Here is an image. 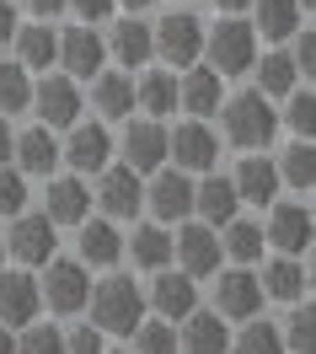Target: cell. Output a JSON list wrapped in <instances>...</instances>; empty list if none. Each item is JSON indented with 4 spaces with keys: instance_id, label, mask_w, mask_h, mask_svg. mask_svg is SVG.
Here are the masks:
<instances>
[{
    "instance_id": "1",
    "label": "cell",
    "mask_w": 316,
    "mask_h": 354,
    "mask_svg": "<svg viewBox=\"0 0 316 354\" xmlns=\"http://www.w3.org/2000/svg\"><path fill=\"white\" fill-rule=\"evenodd\" d=\"M220 124H226V140L236 151H263L273 134H279V113H273V97H263V91L252 86L241 97L220 102Z\"/></svg>"
},
{
    "instance_id": "2",
    "label": "cell",
    "mask_w": 316,
    "mask_h": 354,
    "mask_svg": "<svg viewBox=\"0 0 316 354\" xmlns=\"http://www.w3.org/2000/svg\"><path fill=\"white\" fill-rule=\"evenodd\" d=\"M86 306H91V322L102 333H129L139 317H145V290H139L129 274H108L102 285H91Z\"/></svg>"
},
{
    "instance_id": "3",
    "label": "cell",
    "mask_w": 316,
    "mask_h": 354,
    "mask_svg": "<svg viewBox=\"0 0 316 354\" xmlns=\"http://www.w3.org/2000/svg\"><path fill=\"white\" fill-rule=\"evenodd\" d=\"M204 54H209V70H220V75H247L257 65V32L230 11L215 27H204Z\"/></svg>"
},
{
    "instance_id": "4",
    "label": "cell",
    "mask_w": 316,
    "mask_h": 354,
    "mask_svg": "<svg viewBox=\"0 0 316 354\" xmlns=\"http://www.w3.org/2000/svg\"><path fill=\"white\" fill-rule=\"evenodd\" d=\"M150 54L172 70H188L193 59H204V22L193 11H166L150 27Z\"/></svg>"
},
{
    "instance_id": "5",
    "label": "cell",
    "mask_w": 316,
    "mask_h": 354,
    "mask_svg": "<svg viewBox=\"0 0 316 354\" xmlns=\"http://www.w3.org/2000/svg\"><path fill=\"white\" fill-rule=\"evenodd\" d=\"M38 295H43V306H48V311H59V317L86 311L91 268L81 263V258H48V263H43V279H38Z\"/></svg>"
},
{
    "instance_id": "6",
    "label": "cell",
    "mask_w": 316,
    "mask_h": 354,
    "mask_svg": "<svg viewBox=\"0 0 316 354\" xmlns=\"http://www.w3.org/2000/svg\"><path fill=\"white\" fill-rule=\"evenodd\" d=\"M6 252L22 268H43L54 252H59V236H54V221L43 209H22L11 215V231H6Z\"/></svg>"
},
{
    "instance_id": "7",
    "label": "cell",
    "mask_w": 316,
    "mask_h": 354,
    "mask_svg": "<svg viewBox=\"0 0 316 354\" xmlns=\"http://www.w3.org/2000/svg\"><path fill=\"white\" fill-rule=\"evenodd\" d=\"M166 161L177 172H209L220 161V134L209 129L204 118H188L177 129H166Z\"/></svg>"
},
{
    "instance_id": "8",
    "label": "cell",
    "mask_w": 316,
    "mask_h": 354,
    "mask_svg": "<svg viewBox=\"0 0 316 354\" xmlns=\"http://www.w3.org/2000/svg\"><path fill=\"white\" fill-rule=\"evenodd\" d=\"M145 209L156 215L161 225H177L193 215V172H177L172 161L150 172V188H145Z\"/></svg>"
},
{
    "instance_id": "9",
    "label": "cell",
    "mask_w": 316,
    "mask_h": 354,
    "mask_svg": "<svg viewBox=\"0 0 316 354\" xmlns=\"http://www.w3.org/2000/svg\"><path fill=\"white\" fill-rule=\"evenodd\" d=\"M91 204H102V215L108 221H135L139 209H145V183H139L135 167H102L97 172V194H91Z\"/></svg>"
},
{
    "instance_id": "10",
    "label": "cell",
    "mask_w": 316,
    "mask_h": 354,
    "mask_svg": "<svg viewBox=\"0 0 316 354\" xmlns=\"http://www.w3.org/2000/svg\"><path fill=\"white\" fill-rule=\"evenodd\" d=\"M32 108H38V124L43 129H70L81 108H86V97H81V81L75 75H43L38 86H32Z\"/></svg>"
},
{
    "instance_id": "11",
    "label": "cell",
    "mask_w": 316,
    "mask_h": 354,
    "mask_svg": "<svg viewBox=\"0 0 316 354\" xmlns=\"http://www.w3.org/2000/svg\"><path fill=\"white\" fill-rule=\"evenodd\" d=\"M59 161H70V172L75 177H97L108 161H113V134L108 124H70V140L59 145Z\"/></svg>"
},
{
    "instance_id": "12",
    "label": "cell",
    "mask_w": 316,
    "mask_h": 354,
    "mask_svg": "<svg viewBox=\"0 0 316 354\" xmlns=\"http://www.w3.org/2000/svg\"><path fill=\"white\" fill-rule=\"evenodd\" d=\"M220 274V285H215V311L226 317V322H247L263 311V285H257V274L247 263L236 268H215Z\"/></svg>"
},
{
    "instance_id": "13",
    "label": "cell",
    "mask_w": 316,
    "mask_h": 354,
    "mask_svg": "<svg viewBox=\"0 0 316 354\" xmlns=\"http://www.w3.org/2000/svg\"><path fill=\"white\" fill-rule=\"evenodd\" d=\"M172 258H177L182 274H193V279H209L215 268H220V231L215 225H188L177 221V236H172Z\"/></svg>"
},
{
    "instance_id": "14",
    "label": "cell",
    "mask_w": 316,
    "mask_h": 354,
    "mask_svg": "<svg viewBox=\"0 0 316 354\" xmlns=\"http://www.w3.org/2000/svg\"><path fill=\"white\" fill-rule=\"evenodd\" d=\"M54 65H65V75H75V81H91L97 70L108 65V44H102V32L91 22L81 27H65L59 32V59Z\"/></svg>"
},
{
    "instance_id": "15",
    "label": "cell",
    "mask_w": 316,
    "mask_h": 354,
    "mask_svg": "<svg viewBox=\"0 0 316 354\" xmlns=\"http://www.w3.org/2000/svg\"><path fill=\"white\" fill-rule=\"evenodd\" d=\"M263 242H273L279 252H311V204H295V199H273L268 204V231Z\"/></svg>"
},
{
    "instance_id": "16",
    "label": "cell",
    "mask_w": 316,
    "mask_h": 354,
    "mask_svg": "<svg viewBox=\"0 0 316 354\" xmlns=\"http://www.w3.org/2000/svg\"><path fill=\"white\" fill-rule=\"evenodd\" d=\"M124 167H135L139 177L166 167V124H161V118H135V113H129V129H124Z\"/></svg>"
},
{
    "instance_id": "17",
    "label": "cell",
    "mask_w": 316,
    "mask_h": 354,
    "mask_svg": "<svg viewBox=\"0 0 316 354\" xmlns=\"http://www.w3.org/2000/svg\"><path fill=\"white\" fill-rule=\"evenodd\" d=\"M38 311H43V295H38V279L27 274V268H11V274H0V322L17 333L27 322H38Z\"/></svg>"
},
{
    "instance_id": "18",
    "label": "cell",
    "mask_w": 316,
    "mask_h": 354,
    "mask_svg": "<svg viewBox=\"0 0 316 354\" xmlns=\"http://www.w3.org/2000/svg\"><path fill=\"white\" fill-rule=\"evenodd\" d=\"M220 102H226V75L193 59L188 75L177 81V108L193 113V118H209V113H220Z\"/></svg>"
},
{
    "instance_id": "19",
    "label": "cell",
    "mask_w": 316,
    "mask_h": 354,
    "mask_svg": "<svg viewBox=\"0 0 316 354\" xmlns=\"http://www.w3.org/2000/svg\"><path fill=\"white\" fill-rule=\"evenodd\" d=\"M150 306H156V317H166V322H182L188 311L199 306V279L193 274H182V268H156V285H150Z\"/></svg>"
},
{
    "instance_id": "20",
    "label": "cell",
    "mask_w": 316,
    "mask_h": 354,
    "mask_svg": "<svg viewBox=\"0 0 316 354\" xmlns=\"http://www.w3.org/2000/svg\"><path fill=\"white\" fill-rule=\"evenodd\" d=\"M236 209H241L236 183H230V177H220L215 167H209V172H199V183H193V215H199L204 225H215V231H220Z\"/></svg>"
},
{
    "instance_id": "21",
    "label": "cell",
    "mask_w": 316,
    "mask_h": 354,
    "mask_svg": "<svg viewBox=\"0 0 316 354\" xmlns=\"http://www.w3.org/2000/svg\"><path fill=\"white\" fill-rule=\"evenodd\" d=\"M75 258L86 268H113L118 258H124V236H118V225L102 215V221H81L75 225Z\"/></svg>"
},
{
    "instance_id": "22",
    "label": "cell",
    "mask_w": 316,
    "mask_h": 354,
    "mask_svg": "<svg viewBox=\"0 0 316 354\" xmlns=\"http://www.w3.org/2000/svg\"><path fill=\"white\" fill-rule=\"evenodd\" d=\"M11 156H17V172L22 177H54V167H59V140H54V129L32 124V129L11 134Z\"/></svg>"
},
{
    "instance_id": "23",
    "label": "cell",
    "mask_w": 316,
    "mask_h": 354,
    "mask_svg": "<svg viewBox=\"0 0 316 354\" xmlns=\"http://www.w3.org/2000/svg\"><path fill=\"white\" fill-rule=\"evenodd\" d=\"M43 215L54 225H81L91 215V188L86 177H48V194H43Z\"/></svg>"
},
{
    "instance_id": "24",
    "label": "cell",
    "mask_w": 316,
    "mask_h": 354,
    "mask_svg": "<svg viewBox=\"0 0 316 354\" xmlns=\"http://www.w3.org/2000/svg\"><path fill=\"white\" fill-rule=\"evenodd\" d=\"M230 333H226V317L220 311H188L177 328V354H226Z\"/></svg>"
},
{
    "instance_id": "25",
    "label": "cell",
    "mask_w": 316,
    "mask_h": 354,
    "mask_svg": "<svg viewBox=\"0 0 316 354\" xmlns=\"http://www.w3.org/2000/svg\"><path fill=\"white\" fill-rule=\"evenodd\" d=\"M257 285H263V301H300L306 290H311V274H306V263L295 258V252H279L263 274H257Z\"/></svg>"
},
{
    "instance_id": "26",
    "label": "cell",
    "mask_w": 316,
    "mask_h": 354,
    "mask_svg": "<svg viewBox=\"0 0 316 354\" xmlns=\"http://www.w3.org/2000/svg\"><path fill=\"white\" fill-rule=\"evenodd\" d=\"M91 108L102 113L108 124L129 118V113H135V75H124V70H97V75H91Z\"/></svg>"
},
{
    "instance_id": "27",
    "label": "cell",
    "mask_w": 316,
    "mask_h": 354,
    "mask_svg": "<svg viewBox=\"0 0 316 354\" xmlns=\"http://www.w3.org/2000/svg\"><path fill=\"white\" fill-rule=\"evenodd\" d=\"M230 183H236V199H241V204H257V209L279 199V167H273L268 156H247V161L236 167Z\"/></svg>"
},
{
    "instance_id": "28",
    "label": "cell",
    "mask_w": 316,
    "mask_h": 354,
    "mask_svg": "<svg viewBox=\"0 0 316 354\" xmlns=\"http://www.w3.org/2000/svg\"><path fill=\"white\" fill-rule=\"evenodd\" d=\"M124 258H135V268L156 274V268L172 263V231L166 225H135V236H124Z\"/></svg>"
},
{
    "instance_id": "29",
    "label": "cell",
    "mask_w": 316,
    "mask_h": 354,
    "mask_svg": "<svg viewBox=\"0 0 316 354\" xmlns=\"http://www.w3.org/2000/svg\"><path fill=\"white\" fill-rule=\"evenodd\" d=\"M11 44H17V65L22 70H48L59 59V32L48 22H27L11 32Z\"/></svg>"
},
{
    "instance_id": "30",
    "label": "cell",
    "mask_w": 316,
    "mask_h": 354,
    "mask_svg": "<svg viewBox=\"0 0 316 354\" xmlns=\"http://www.w3.org/2000/svg\"><path fill=\"white\" fill-rule=\"evenodd\" d=\"M108 54H113L124 70H145L156 54H150V27L139 22V17H124L113 27V38H108Z\"/></svg>"
},
{
    "instance_id": "31",
    "label": "cell",
    "mask_w": 316,
    "mask_h": 354,
    "mask_svg": "<svg viewBox=\"0 0 316 354\" xmlns=\"http://www.w3.org/2000/svg\"><path fill=\"white\" fill-rule=\"evenodd\" d=\"M135 108L145 113V118L177 113V75H172V70H145L135 81Z\"/></svg>"
},
{
    "instance_id": "32",
    "label": "cell",
    "mask_w": 316,
    "mask_h": 354,
    "mask_svg": "<svg viewBox=\"0 0 316 354\" xmlns=\"http://www.w3.org/2000/svg\"><path fill=\"white\" fill-rule=\"evenodd\" d=\"M300 27V0H252V32L257 38H290Z\"/></svg>"
},
{
    "instance_id": "33",
    "label": "cell",
    "mask_w": 316,
    "mask_h": 354,
    "mask_svg": "<svg viewBox=\"0 0 316 354\" xmlns=\"http://www.w3.org/2000/svg\"><path fill=\"white\" fill-rule=\"evenodd\" d=\"M220 231H226V236H220V258H230V263H247V268L263 258V225H257V221L230 215Z\"/></svg>"
},
{
    "instance_id": "34",
    "label": "cell",
    "mask_w": 316,
    "mask_h": 354,
    "mask_svg": "<svg viewBox=\"0 0 316 354\" xmlns=\"http://www.w3.org/2000/svg\"><path fill=\"white\" fill-rule=\"evenodd\" d=\"M273 167H279V188L311 194V183H316V151H311V140H295V145H284V156H279Z\"/></svg>"
},
{
    "instance_id": "35",
    "label": "cell",
    "mask_w": 316,
    "mask_h": 354,
    "mask_svg": "<svg viewBox=\"0 0 316 354\" xmlns=\"http://www.w3.org/2000/svg\"><path fill=\"white\" fill-rule=\"evenodd\" d=\"M129 338H135L129 354H177V322H166V317H139Z\"/></svg>"
},
{
    "instance_id": "36",
    "label": "cell",
    "mask_w": 316,
    "mask_h": 354,
    "mask_svg": "<svg viewBox=\"0 0 316 354\" xmlns=\"http://www.w3.org/2000/svg\"><path fill=\"white\" fill-rule=\"evenodd\" d=\"M279 338H284V349H290V354H311V349H316V311H311V301H306V295H300V301H290V317H284Z\"/></svg>"
},
{
    "instance_id": "37",
    "label": "cell",
    "mask_w": 316,
    "mask_h": 354,
    "mask_svg": "<svg viewBox=\"0 0 316 354\" xmlns=\"http://www.w3.org/2000/svg\"><path fill=\"white\" fill-rule=\"evenodd\" d=\"M257 70V91L263 97H284V91L300 86V70H295L290 54H263V65H252Z\"/></svg>"
},
{
    "instance_id": "38",
    "label": "cell",
    "mask_w": 316,
    "mask_h": 354,
    "mask_svg": "<svg viewBox=\"0 0 316 354\" xmlns=\"http://www.w3.org/2000/svg\"><path fill=\"white\" fill-rule=\"evenodd\" d=\"M230 354H284V338H279V328L273 322H263V317H247V328L236 333V344H226Z\"/></svg>"
},
{
    "instance_id": "39",
    "label": "cell",
    "mask_w": 316,
    "mask_h": 354,
    "mask_svg": "<svg viewBox=\"0 0 316 354\" xmlns=\"http://www.w3.org/2000/svg\"><path fill=\"white\" fill-rule=\"evenodd\" d=\"M27 108H32V75L11 59V65H0V113L11 118V113H27Z\"/></svg>"
},
{
    "instance_id": "40",
    "label": "cell",
    "mask_w": 316,
    "mask_h": 354,
    "mask_svg": "<svg viewBox=\"0 0 316 354\" xmlns=\"http://www.w3.org/2000/svg\"><path fill=\"white\" fill-rule=\"evenodd\" d=\"M279 124H290V134L295 140H311V124H316V97H311V86L300 91H284V113H279Z\"/></svg>"
},
{
    "instance_id": "41",
    "label": "cell",
    "mask_w": 316,
    "mask_h": 354,
    "mask_svg": "<svg viewBox=\"0 0 316 354\" xmlns=\"http://www.w3.org/2000/svg\"><path fill=\"white\" fill-rule=\"evenodd\" d=\"M22 338H17V354H65V333L59 328H38V322H27V328H17Z\"/></svg>"
},
{
    "instance_id": "42",
    "label": "cell",
    "mask_w": 316,
    "mask_h": 354,
    "mask_svg": "<svg viewBox=\"0 0 316 354\" xmlns=\"http://www.w3.org/2000/svg\"><path fill=\"white\" fill-rule=\"evenodd\" d=\"M22 209H27V177L0 167V221H11V215H22Z\"/></svg>"
},
{
    "instance_id": "43",
    "label": "cell",
    "mask_w": 316,
    "mask_h": 354,
    "mask_svg": "<svg viewBox=\"0 0 316 354\" xmlns=\"http://www.w3.org/2000/svg\"><path fill=\"white\" fill-rule=\"evenodd\" d=\"M290 59H295V70L311 81V70H316V38H311V27H295V32H290Z\"/></svg>"
},
{
    "instance_id": "44",
    "label": "cell",
    "mask_w": 316,
    "mask_h": 354,
    "mask_svg": "<svg viewBox=\"0 0 316 354\" xmlns=\"http://www.w3.org/2000/svg\"><path fill=\"white\" fill-rule=\"evenodd\" d=\"M108 333L97 328V322H86V328H70L65 333V354H102L108 344H102Z\"/></svg>"
},
{
    "instance_id": "45",
    "label": "cell",
    "mask_w": 316,
    "mask_h": 354,
    "mask_svg": "<svg viewBox=\"0 0 316 354\" xmlns=\"http://www.w3.org/2000/svg\"><path fill=\"white\" fill-rule=\"evenodd\" d=\"M65 11H75L81 22H91V27H97V22H108L118 6H113V0H65Z\"/></svg>"
},
{
    "instance_id": "46",
    "label": "cell",
    "mask_w": 316,
    "mask_h": 354,
    "mask_svg": "<svg viewBox=\"0 0 316 354\" xmlns=\"http://www.w3.org/2000/svg\"><path fill=\"white\" fill-rule=\"evenodd\" d=\"M17 27H22V22H17V6H11V0H0V48L11 44V32H17Z\"/></svg>"
},
{
    "instance_id": "47",
    "label": "cell",
    "mask_w": 316,
    "mask_h": 354,
    "mask_svg": "<svg viewBox=\"0 0 316 354\" xmlns=\"http://www.w3.org/2000/svg\"><path fill=\"white\" fill-rule=\"evenodd\" d=\"M22 6L38 17V22H48V17H59V11H65V0H22Z\"/></svg>"
},
{
    "instance_id": "48",
    "label": "cell",
    "mask_w": 316,
    "mask_h": 354,
    "mask_svg": "<svg viewBox=\"0 0 316 354\" xmlns=\"http://www.w3.org/2000/svg\"><path fill=\"white\" fill-rule=\"evenodd\" d=\"M11 161V124H6V113H0V167Z\"/></svg>"
},
{
    "instance_id": "49",
    "label": "cell",
    "mask_w": 316,
    "mask_h": 354,
    "mask_svg": "<svg viewBox=\"0 0 316 354\" xmlns=\"http://www.w3.org/2000/svg\"><path fill=\"white\" fill-rule=\"evenodd\" d=\"M113 6H124V11H129V17H139V11H150V6H156V0H113Z\"/></svg>"
},
{
    "instance_id": "50",
    "label": "cell",
    "mask_w": 316,
    "mask_h": 354,
    "mask_svg": "<svg viewBox=\"0 0 316 354\" xmlns=\"http://www.w3.org/2000/svg\"><path fill=\"white\" fill-rule=\"evenodd\" d=\"M0 354H17V333L6 328V322H0Z\"/></svg>"
},
{
    "instance_id": "51",
    "label": "cell",
    "mask_w": 316,
    "mask_h": 354,
    "mask_svg": "<svg viewBox=\"0 0 316 354\" xmlns=\"http://www.w3.org/2000/svg\"><path fill=\"white\" fill-rule=\"evenodd\" d=\"M215 6H220V11H226V17H230V11H247L252 0H215Z\"/></svg>"
},
{
    "instance_id": "52",
    "label": "cell",
    "mask_w": 316,
    "mask_h": 354,
    "mask_svg": "<svg viewBox=\"0 0 316 354\" xmlns=\"http://www.w3.org/2000/svg\"><path fill=\"white\" fill-rule=\"evenodd\" d=\"M311 6H316V0H300V11H306V17H311Z\"/></svg>"
},
{
    "instance_id": "53",
    "label": "cell",
    "mask_w": 316,
    "mask_h": 354,
    "mask_svg": "<svg viewBox=\"0 0 316 354\" xmlns=\"http://www.w3.org/2000/svg\"><path fill=\"white\" fill-rule=\"evenodd\" d=\"M0 258H6V231H0Z\"/></svg>"
},
{
    "instance_id": "54",
    "label": "cell",
    "mask_w": 316,
    "mask_h": 354,
    "mask_svg": "<svg viewBox=\"0 0 316 354\" xmlns=\"http://www.w3.org/2000/svg\"><path fill=\"white\" fill-rule=\"evenodd\" d=\"M102 354H108V349H102ZM113 354H129V349H113Z\"/></svg>"
},
{
    "instance_id": "55",
    "label": "cell",
    "mask_w": 316,
    "mask_h": 354,
    "mask_svg": "<svg viewBox=\"0 0 316 354\" xmlns=\"http://www.w3.org/2000/svg\"><path fill=\"white\" fill-rule=\"evenodd\" d=\"M177 6H193V0H177Z\"/></svg>"
}]
</instances>
